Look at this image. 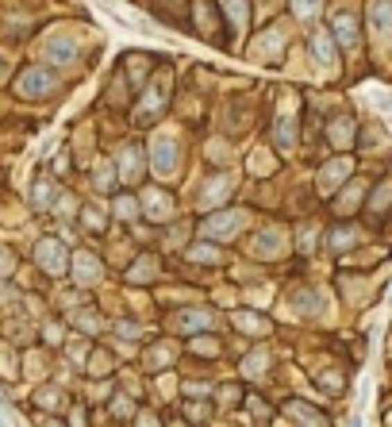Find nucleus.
Segmentation results:
<instances>
[{
	"label": "nucleus",
	"mask_w": 392,
	"mask_h": 427,
	"mask_svg": "<svg viewBox=\"0 0 392 427\" xmlns=\"http://www.w3.org/2000/svg\"><path fill=\"white\" fill-rule=\"evenodd\" d=\"M16 92L24 101H42V97L58 92V74H54L51 66H27L24 74L16 77Z\"/></svg>",
	"instance_id": "obj_1"
},
{
	"label": "nucleus",
	"mask_w": 392,
	"mask_h": 427,
	"mask_svg": "<svg viewBox=\"0 0 392 427\" xmlns=\"http://www.w3.org/2000/svg\"><path fill=\"white\" fill-rule=\"evenodd\" d=\"M177 139L173 135H154V142H151V166H154V174H162V177H169L177 169Z\"/></svg>",
	"instance_id": "obj_2"
},
{
	"label": "nucleus",
	"mask_w": 392,
	"mask_h": 427,
	"mask_svg": "<svg viewBox=\"0 0 392 427\" xmlns=\"http://www.w3.org/2000/svg\"><path fill=\"white\" fill-rule=\"evenodd\" d=\"M246 212H239V208H231V212H216V216L212 219H204V227L201 231L204 235H212V239H231L235 231H242V227H246Z\"/></svg>",
	"instance_id": "obj_3"
},
{
	"label": "nucleus",
	"mask_w": 392,
	"mask_h": 427,
	"mask_svg": "<svg viewBox=\"0 0 392 427\" xmlns=\"http://www.w3.org/2000/svg\"><path fill=\"white\" fill-rule=\"evenodd\" d=\"M331 27H334L331 35H334V42H339V47H346V51H354V47H358V39H361V35H358V16H354L350 8H339V12H334Z\"/></svg>",
	"instance_id": "obj_4"
},
{
	"label": "nucleus",
	"mask_w": 392,
	"mask_h": 427,
	"mask_svg": "<svg viewBox=\"0 0 392 427\" xmlns=\"http://www.w3.org/2000/svg\"><path fill=\"white\" fill-rule=\"evenodd\" d=\"M101 274H104V266H101V258H96L92 251H77L74 254V281L81 285V289L96 285V281H101Z\"/></svg>",
	"instance_id": "obj_5"
},
{
	"label": "nucleus",
	"mask_w": 392,
	"mask_h": 427,
	"mask_svg": "<svg viewBox=\"0 0 392 427\" xmlns=\"http://www.w3.org/2000/svg\"><path fill=\"white\" fill-rule=\"evenodd\" d=\"M35 258H39V266L46 269V274H62L66 262H69V254H66V246H62L58 239H42V243L35 246Z\"/></svg>",
	"instance_id": "obj_6"
},
{
	"label": "nucleus",
	"mask_w": 392,
	"mask_h": 427,
	"mask_svg": "<svg viewBox=\"0 0 392 427\" xmlns=\"http://www.w3.org/2000/svg\"><path fill=\"white\" fill-rule=\"evenodd\" d=\"M192 19H196V35L201 39H208V42H216L219 35H216V0H192Z\"/></svg>",
	"instance_id": "obj_7"
},
{
	"label": "nucleus",
	"mask_w": 392,
	"mask_h": 427,
	"mask_svg": "<svg viewBox=\"0 0 392 427\" xmlns=\"http://www.w3.org/2000/svg\"><path fill=\"white\" fill-rule=\"evenodd\" d=\"M77 54H81V47H77L74 35H54V39H46V58L58 62V66H74Z\"/></svg>",
	"instance_id": "obj_8"
},
{
	"label": "nucleus",
	"mask_w": 392,
	"mask_h": 427,
	"mask_svg": "<svg viewBox=\"0 0 392 427\" xmlns=\"http://www.w3.org/2000/svg\"><path fill=\"white\" fill-rule=\"evenodd\" d=\"M369 31L377 39H392V0H369Z\"/></svg>",
	"instance_id": "obj_9"
},
{
	"label": "nucleus",
	"mask_w": 392,
	"mask_h": 427,
	"mask_svg": "<svg viewBox=\"0 0 392 427\" xmlns=\"http://www.w3.org/2000/svg\"><path fill=\"white\" fill-rule=\"evenodd\" d=\"M142 208L151 212V219H169L173 216V196L162 193V189H146L142 193Z\"/></svg>",
	"instance_id": "obj_10"
},
{
	"label": "nucleus",
	"mask_w": 392,
	"mask_h": 427,
	"mask_svg": "<svg viewBox=\"0 0 392 427\" xmlns=\"http://www.w3.org/2000/svg\"><path fill=\"white\" fill-rule=\"evenodd\" d=\"M350 166H354L350 158H334L331 166H327L323 174H319V189H323V193H334V189H339V181H342L346 174H350Z\"/></svg>",
	"instance_id": "obj_11"
},
{
	"label": "nucleus",
	"mask_w": 392,
	"mask_h": 427,
	"mask_svg": "<svg viewBox=\"0 0 392 427\" xmlns=\"http://www.w3.org/2000/svg\"><path fill=\"white\" fill-rule=\"evenodd\" d=\"M139 154H142L139 146H123V154H119V162H116V169H119L123 181H135V177H139V169H142Z\"/></svg>",
	"instance_id": "obj_12"
},
{
	"label": "nucleus",
	"mask_w": 392,
	"mask_h": 427,
	"mask_svg": "<svg viewBox=\"0 0 392 427\" xmlns=\"http://www.w3.org/2000/svg\"><path fill=\"white\" fill-rule=\"evenodd\" d=\"M284 246V235L277 231V227H269V231L258 235V246H254V254H262V258H273V254H281Z\"/></svg>",
	"instance_id": "obj_13"
},
{
	"label": "nucleus",
	"mask_w": 392,
	"mask_h": 427,
	"mask_svg": "<svg viewBox=\"0 0 392 427\" xmlns=\"http://www.w3.org/2000/svg\"><path fill=\"white\" fill-rule=\"evenodd\" d=\"M312 51L323 66H334V35L331 31H316L312 35Z\"/></svg>",
	"instance_id": "obj_14"
},
{
	"label": "nucleus",
	"mask_w": 392,
	"mask_h": 427,
	"mask_svg": "<svg viewBox=\"0 0 392 427\" xmlns=\"http://www.w3.org/2000/svg\"><path fill=\"white\" fill-rule=\"evenodd\" d=\"M51 196H54L51 177H39V181H35V189H31V208L35 212H46V208H51Z\"/></svg>",
	"instance_id": "obj_15"
},
{
	"label": "nucleus",
	"mask_w": 392,
	"mask_h": 427,
	"mask_svg": "<svg viewBox=\"0 0 392 427\" xmlns=\"http://www.w3.org/2000/svg\"><path fill=\"white\" fill-rule=\"evenodd\" d=\"M35 401H39V408H46V412H58V408H66V393L62 389H39L35 393Z\"/></svg>",
	"instance_id": "obj_16"
},
{
	"label": "nucleus",
	"mask_w": 392,
	"mask_h": 427,
	"mask_svg": "<svg viewBox=\"0 0 392 427\" xmlns=\"http://www.w3.org/2000/svg\"><path fill=\"white\" fill-rule=\"evenodd\" d=\"M223 8H227V16L235 19V27L250 24V4H246V0H223Z\"/></svg>",
	"instance_id": "obj_17"
},
{
	"label": "nucleus",
	"mask_w": 392,
	"mask_h": 427,
	"mask_svg": "<svg viewBox=\"0 0 392 427\" xmlns=\"http://www.w3.org/2000/svg\"><path fill=\"white\" fill-rule=\"evenodd\" d=\"M350 243H358L354 227H334L331 231V251H350Z\"/></svg>",
	"instance_id": "obj_18"
},
{
	"label": "nucleus",
	"mask_w": 392,
	"mask_h": 427,
	"mask_svg": "<svg viewBox=\"0 0 392 427\" xmlns=\"http://www.w3.org/2000/svg\"><path fill=\"white\" fill-rule=\"evenodd\" d=\"M273 135H277V142H281V151H292V142H296V127H292V119H281Z\"/></svg>",
	"instance_id": "obj_19"
},
{
	"label": "nucleus",
	"mask_w": 392,
	"mask_h": 427,
	"mask_svg": "<svg viewBox=\"0 0 392 427\" xmlns=\"http://www.w3.org/2000/svg\"><path fill=\"white\" fill-rule=\"evenodd\" d=\"M151 274H158V262H154L151 254H146V258H142V262H139V266H135L127 277H131V281H151Z\"/></svg>",
	"instance_id": "obj_20"
},
{
	"label": "nucleus",
	"mask_w": 392,
	"mask_h": 427,
	"mask_svg": "<svg viewBox=\"0 0 392 427\" xmlns=\"http://www.w3.org/2000/svg\"><path fill=\"white\" fill-rule=\"evenodd\" d=\"M292 8H296L300 19H316L319 8H323V0H292Z\"/></svg>",
	"instance_id": "obj_21"
},
{
	"label": "nucleus",
	"mask_w": 392,
	"mask_h": 427,
	"mask_svg": "<svg viewBox=\"0 0 392 427\" xmlns=\"http://www.w3.org/2000/svg\"><path fill=\"white\" fill-rule=\"evenodd\" d=\"M116 216L119 219H135L139 216V201H135V196H116Z\"/></svg>",
	"instance_id": "obj_22"
},
{
	"label": "nucleus",
	"mask_w": 392,
	"mask_h": 427,
	"mask_svg": "<svg viewBox=\"0 0 392 427\" xmlns=\"http://www.w3.org/2000/svg\"><path fill=\"white\" fill-rule=\"evenodd\" d=\"M331 142L334 146H346V142H350V119H334L331 124Z\"/></svg>",
	"instance_id": "obj_23"
},
{
	"label": "nucleus",
	"mask_w": 392,
	"mask_h": 427,
	"mask_svg": "<svg viewBox=\"0 0 392 427\" xmlns=\"http://www.w3.org/2000/svg\"><path fill=\"white\" fill-rule=\"evenodd\" d=\"M389 204H392V181H384L381 189H377V193H373V201H369V208H373V212H384V208H389Z\"/></svg>",
	"instance_id": "obj_24"
},
{
	"label": "nucleus",
	"mask_w": 392,
	"mask_h": 427,
	"mask_svg": "<svg viewBox=\"0 0 392 427\" xmlns=\"http://www.w3.org/2000/svg\"><path fill=\"white\" fill-rule=\"evenodd\" d=\"M81 216H85V227H92V231H104V212H101V208H92V204H85V208H81Z\"/></svg>",
	"instance_id": "obj_25"
},
{
	"label": "nucleus",
	"mask_w": 392,
	"mask_h": 427,
	"mask_svg": "<svg viewBox=\"0 0 392 427\" xmlns=\"http://www.w3.org/2000/svg\"><path fill=\"white\" fill-rule=\"evenodd\" d=\"M112 181H116V169H112V166H101V169H96V189H101V193H112V189H116Z\"/></svg>",
	"instance_id": "obj_26"
},
{
	"label": "nucleus",
	"mask_w": 392,
	"mask_h": 427,
	"mask_svg": "<svg viewBox=\"0 0 392 427\" xmlns=\"http://www.w3.org/2000/svg\"><path fill=\"white\" fill-rule=\"evenodd\" d=\"M235 324H239L242 331H266V327H269L262 316H242V312H239V316H235Z\"/></svg>",
	"instance_id": "obj_27"
},
{
	"label": "nucleus",
	"mask_w": 392,
	"mask_h": 427,
	"mask_svg": "<svg viewBox=\"0 0 392 427\" xmlns=\"http://www.w3.org/2000/svg\"><path fill=\"white\" fill-rule=\"evenodd\" d=\"M289 412H292V416H300L304 424H312V427H327L323 419H319V416H316V412H312V408H304V404H289Z\"/></svg>",
	"instance_id": "obj_28"
},
{
	"label": "nucleus",
	"mask_w": 392,
	"mask_h": 427,
	"mask_svg": "<svg viewBox=\"0 0 392 427\" xmlns=\"http://www.w3.org/2000/svg\"><path fill=\"white\" fill-rule=\"evenodd\" d=\"M262 366H266V354H250V362H242V369H246V374H250V377H262V374H266V369H262Z\"/></svg>",
	"instance_id": "obj_29"
},
{
	"label": "nucleus",
	"mask_w": 392,
	"mask_h": 427,
	"mask_svg": "<svg viewBox=\"0 0 392 427\" xmlns=\"http://www.w3.org/2000/svg\"><path fill=\"white\" fill-rule=\"evenodd\" d=\"M12 266H16V258H12L8 251H0V277H8V274H12Z\"/></svg>",
	"instance_id": "obj_30"
},
{
	"label": "nucleus",
	"mask_w": 392,
	"mask_h": 427,
	"mask_svg": "<svg viewBox=\"0 0 392 427\" xmlns=\"http://www.w3.org/2000/svg\"><path fill=\"white\" fill-rule=\"evenodd\" d=\"M4 74H8V58L0 54V81H4Z\"/></svg>",
	"instance_id": "obj_31"
}]
</instances>
